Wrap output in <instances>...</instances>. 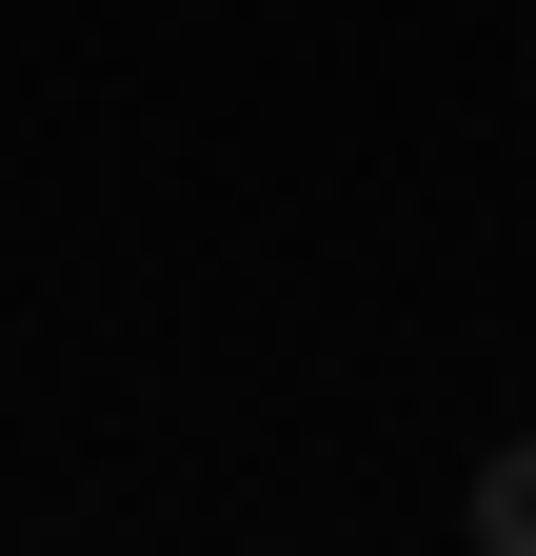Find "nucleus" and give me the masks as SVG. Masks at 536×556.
<instances>
[{
  "label": "nucleus",
  "instance_id": "f257e3e1",
  "mask_svg": "<svg viewBox=\"0 0 536 556\" xmlns=\"http://www.w3.org/2000/svg\"><path fill=\"white\" fill-rule=\"evenodd\" d=\"M477 536H497V556H536V438H516V457H477Z\"/></svg>",
  "mask_w": 536,
  "mask_h": 556
}]
</instances>
